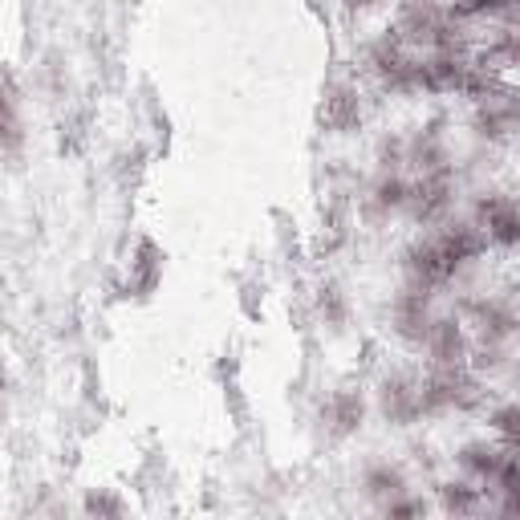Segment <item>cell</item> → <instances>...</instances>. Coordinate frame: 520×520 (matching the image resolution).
I'll return each mask as SVG.
<instances>
[{
  "label": "cell",
  "instance_id": "cell-9",
  "mask_svg": "<svg viewBox=\"0 0 520 520\" xmlns=\"http://www.w3.org/2000/svg\"><path fill=\"white\" fill-rule=\"evenodd\" d=\"M516 0H455V5L447 9L451 21H476V17H492V13H512Z\"/></svg>",
  "mask_w": 520,
  "mask_h": 520
},
{
  "label": "cell",
  "instance_id": "cell-7",
  "mask_svg": "<svg viewBox=\"0 0 520 520\" xmlns=\"http://www.w3.org/2000/svg\"><path fill=\"white\" fill-rule=\"evenodd\" d=\"M362 399L354 395V390H342V395L330 399V407H325V419H330V431L334 435H350L354 427H362Z\"/></svg>",
  "mask_w": 520,
  "mask_h": 520
},
{
  "label": "cell",
  "instance_id": "cell-1",
  "mask_svg": "<svg viewBox=\"0 0 520 520\" xmlns=\"http://www.w3.org/2000/svg\"><path fill=\"white\" fill-rule=\"evenodd\" d=\"M407 204L415 208V220L435 224V220L451 208V175H447V167L423 171V179L411 187V200H407Z\"/></svg>",
  "mask_w": 520,
  "mask_h": 520
},
{
  "label": "cell",
  "instance_id": "cell-18",
  "mask_svg": "<svg viewBox=\"0 0 520 520\" xmlns=\"http://www.w3.org/2000/svg\"><path fill=\"white\" fill-rule=\"evenodd\" d=\"M86 512H110V516H118V512H122V504H118V500H110V496H90V500H86Z\"/></svg>",
  "mask_w": 520,
  "mask_h": 520
},
{
  "label": "cell",
  "instance_id": "cell-16",
  "mask_svg": "<svg viewBox=\"0 0 520 520\" xmlns=\"http://www.w3.org/2000/svg\"><path fill=\"white\" fill-rule=\"evenodd\" d=\"M492 427L508 439V447H516V407H500V411L492 415Z\"/></svg>",
  "mask_w": 520,
  "mask_h": 520
},
{
  "label": "cell",
  "instance_id": "cell-8",
  "mask_svg": "<svg viewBox=\"0 0 520 520\" xmlns=\"http://www.w3.org/2000/svg\"><path fill=\"white\" fill-rule=\"evenodd\" d=\"M476 313H480V325H484L488 342L508 338V334H512V325H516V317H512V309H508L504 301H484V305H476Z\"/></svg>",
  "mask_w": 520,
  "mask_h": 520
},
{
  "label": "cell",
  "instance_id": "cell-14",
  "mask_svg": "<svg viewBox=\"0 0 520 520\" xmlns=\"http://www.w3.org/2000/svg\"><path fill=\"white\" fill-rule=\"evenodd\" d=\"M439 496H443L447 512H476L480 508V488H472V484H443Z\"/></svg>",
  "mask_w": 520,
  "mask_h": 520
},
{
  "label": "cell",
  "instance_id": "cell-4",
  "mask_svg": "<svg viewBox=\"0 0 520 520\" xmlns=\"http://www.w3.org/2000/svg\"><path fill=\"white\" fill-rule=\"evenodd\" d=\"M423 346L431 354V366H464V358H468L464 330H460V321H451V317H435L431 321Z\"/></svg>",
  "mask_w": 520,
  "mask_h": 520
},
{
  "label": "cell",
  "instance_id": "cell-6",
  "mask_svg": "<svg viewBox=\"0 0 520 520\" xmlns=\"http://www.w3.org/2000/svg\"><path fill=\"white\" fill-rule=\"evenodd\" d=\"M512 447H492V443H468L464 451H460V464L476 476V480H484V484H492V476H496V468H500V460L508 455Z\"/></svg>",
  "mask_w": 520,
  "mask_h": 520
},
{
  "label": "cell",
  "instance_id": "cell-3",
  "mask_svg": "<svg viewBox=\"0 0 520 520\" xmlns=\"http://www.w3.org/2000/svg\"><path fill=\"white\" fill-rule=\"evenodd\" d=\"M431 321H435V317H431V293H427V289H415V285H411L407 293H399V301H395V330H399V338L423 346Z\"/></svg>",
  "mask_w": 520,
  "mask_h": 520
},
{
  "label": "cell",
  "instance_id": "cell-5",
  "mask_svg": "<svg viewBox=\"0 0 520 520\" xmlns=\"http://www.w3.org/2000/svg\"><path fill=\"white\" fill-rule=\"evenodd\" d=\"M382 415H386L390 423H399V427L415 423V419L423 415V411H419V382L390 378V382L382 386Z\"/></svg>",
  "mask_w": 520,
  "mask_h": 520
},
{
  "label": "cell",
  "instance_id": "cell-12",
  "mask_svg": "<svg viewBox=\"0 0 520 520\" xmlns=\"http://www.w3.org/2000/svg\"><path fill=\"white\" fill-rule=\"evenodd\" d=\"M480 135H488V139H504L508 130L516 126V110H512V102H504V106H496V102H488V110L480 114Z\"/></svg>",
  "mask_w": 520,
  "mask_h": 520
},
{
  "label": "cell",
  "instance_id": "cell-17",
  "mask_svg": "<svg viewBox=\"0 0 520 520\" xmlns=\"http://www.w3.org/2000/svg\"><path fill=\"white\" fill-rule=\"evenodd\" d=\"M382 512H386V516H423L427 504H423V500H399V496H390Z\"/></svg>",
  "mask_w": 520,
  "mask_h": 520
},
{
  "label": "cell",
  "instance_id": "cell-15",
  "mask_svg": "<svg viewBox=\"0 0 520 520\" xmlns=\"http://www.w3.org/2000/svg\"><path fill=\"white\" fill-rule=\"evenodd\" d=\"M325 122L338 126V130L354 126V122H358V102H354V94H334L330 106H325Z\"/></svg>",
  "mask_w": 520,
  "mask_h": 520
},
{
  "label": "cell",
  "instance_id": "cell-2",
  "mask_svg": "<svg viewBox=\"0 0 520 520\" xmlns=\"http://www.w3.org/2000/svg\"><path fill=\"white\" fill-rule=\"evenodd\" d=\"M480 228L488 236V244H500V248H512L520 240V220H516V204L512 195H488L480 200Z\"/></svg>",
  "mask_w": 520,
  "mask_h": 520
},
{
  "label": "cell",
  "instance_id": "cell-11",
  "mask_svg": "<svg viewBox=\"0 0 520 520\" xmlns=\"http://www.w3.org/2000/svg\"><path fill=\"white\" fill-rule=\"evenodd\" d=\"M407 200H411V183L399 179V175H386V179L374 187V208H378V212L407 208Z\"/></svg>",
  "mask_w": 520,
  "mask_h": 520
},
{
  "label": "cell",
  "instance_id": "cell-13",
  "mask_svg": "<svg viewBox=\"0 0 520 520\" xmlns=\"http://www.w3.org/2000/svg\"><path fill=\"white\" fill-rule=\"evenodd\" d=\"M21 139H25V135H21V114H17V106H13L9 94H0V147L17 151Z\"/></svg>",
  "mask_w": 520,
  "mask_h": 520
},
{
  "label": "cell",
  "instance_id": "cell-10",
  "mask_svg": "<svg viewBox=\"0 0 520 520\" xmlns=\"http://www.w3.org/2000/svg\"><path fill=\"white\" fill-rule=\"evenodd\" d=\"M362 484H366V492H370V496H378V500L403 496V488H407V484H403V472H399V468H390V464H378V468H370Z\"/></svg>",
  "mask_w": 520,
  "mask_h": 520
},
{
  "label": "cell",
  "instance_id": "cell-19",
  "mask_svg": "<svg viewBox=\"0 0 520 520\" xmlns=\"http://www.w3.org/2000/svg\"><path fill=\"white\" fill-rule=\"evenodd\" d=\"M350 9H366V5H374V0H346Z\"/></svg>",
  "mask_w": 520,
  "mask_h": 520
}]
</instances>
